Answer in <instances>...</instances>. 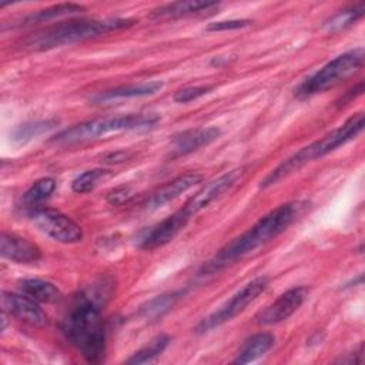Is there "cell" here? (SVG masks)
I'll list each match as a JSON object with an SVG mask.
<instances>
[{"instance_id":"1","label":"cell","mask_w":365,"mask_h":365,"mask_svg":"<svg viewBox=\"0 0 365 365\" xmlns=\"http://www.w3.org/2000/svg\"><path fill=\"white\" fill-rule=\"evenodd\" d=\"M113 282L100 279L88 289L76 295L61 322L64 338L81 356L91 364H98L106 355V327L101 307L110 298Z\"/></svg>"},{"instance_id":"2","label":"cell","mask_w":365,"mask_h":365,"mask_svg":"<svg viewBox=\"0 0 365 365\" xmlns=\"http://www.w3.org/2000/svg\"><path fill=\"white\" fill-rule=\"evenodd\" d=\"M297 204H281L277 208L261 217L251 228L241 235L225 244L204 267L201 274H214L221 268L232 264L244 255L252 252L265 242L274 240L284 232L295 220L298 207Z\"/></svg>"},{"instance_id":"3","label":"cell","mask_w":365,"mask_h":365,"mask_svg":"<svg viewBox=\"0 0 365 365\" xmlns=\"http://www.w3.org/2000/svg\"><path fill=\"white\" fill-rule=\"evenodd\" d=\"M133 24L134 20L131 19L117 17L103 20H70L26 37L21 41V47L30 51H46L83 40L96 38L111 31L128 29Z\"/></svg>"},{"instance_id":"4","label":"cell","mask_w":365,"mask_h":365,"mask_svg":"<svg viewBox=\"0 0 365 365\" xmlns=\"http://www.w3.org/2000/svg\"><path fill=\"white\" fill-rule=\"evenodd\" d=\"M365 125V114L362 111L351 115L342 125L332 130L322 138L299 148L295 154L288 157L285 161H282L279 165H277L262 181L261 188H268L271 185L278 184L284 178L289 177L299 168H302L305 164L321 158L331 151L336 150L338 147L346 144L348 141L354 140Z\"/></svg>"},{"instance_id":"5","label":"cell","mask_w":365,"mask_h":365,"mask_svg":"<svg viewBox=\"0 0 365 365\" xmlns=\"http://www.w3.org/2000/svg\"><path fill=\"white\" fill-rule=\"evenodd\" d=\"M160 121V117L153 113H137V114H121V115H110L88 120L80 124H76L70 128L60 131L57 135L51 138L53 143L57 144H76L88 140L98 138L111 131H123V130H141L150 128Z\"/></svg>"},{"instance_id":"6","label":"cell","mask_w":365,"mask_h":365,"mask_svg":"<svg viewBox=\"0 0 365 365\" xmlns=\"http://www.w3.org/2000/svg\"><path fill=\"white\" fill-rule=\"evenodd\" d=\"M364 66V48L356 47L336 56L334 60L328 61L312 76L305 78L298 88H295V96L305 98L318 93H324L328 88L335 87L348 77L356 74Z\"/></svg>"},{"instance_id":"7","label":"cell","mask_w":365,"mask_h":365,"mask_svg":"<svg viewBox=\"0 0 365 365\" xmlns=\"http://www.w3.org/2000/svg\"><path fill=\"white\" fill-rule=\"evenodd\" d=\"M268 287L267 277H257L252 281L247 282L240 291H237L227 302H224L218 309H215L208 317L202 318L197 325L198 334H205L212 331L217 327L224 325L225 322L231 321L237 315H240L251 302H254L259 294L265 291Z\"/></svg>"},{"instance_id":"8","label":"cell","mask_w":365,"mask_h":365,"mask_svg":"<svg viewBox=\"0 0 365 365\" xmlns=\"http://www.w3.org/2000/svg\"><path fill=\"white\" fill-rule=\"evenodd\" d=\"M27 217L41 232L57 242L76 244L83 240L81 227L57 210L36 207L27 211Z\"/></svg>"},{"instance_id":"9","label":"cell","mask_w":365,"mask_h":365,"mask_svg":"<svg viewBox=\"0 0 365 365\" xmlns=\"http://www.w3.org/2000/svg\"><path fill=\"white\" fill-rule=\"evenodd\" d=\"M190 220L191 215L184 208H181L155 225L144 230L137 240V245L143 250H155L163 247L173 241L180 234V231L184 230Z\"/></svg>"},{"instance_id":"10","label":"cell","mask_w":365,"mask_h":365,"mask_svg":"<svg viewBox=\"0 0 365 365\" xmlns=\"http://www.w3.org/2000/svg\"><path fill=\"white\" fill-rule=\"evenodd\" d=\"M244 168H234L231 171H227L225 174L208 181L205 185H202L182 207L191 217L200 212L201 210L207 208L211 202L218 200L224 192L231 190L238 180L242 177Z\"/></svg>"},{"instance_id":"11","label":"cell","mask_w":365,"mask_h":365,"mask_svg":"<svg viewBox=\"0 0 365 365\" xmlns=\"http://www.w3.org/2000/svg\"><path fill=\"white\" fill-rule=\"evenodd\" d=\"M309 289L307 287H294L281 294L274 302L255 315L259 325H275L288 319L307 299Z\"/></svg>"},{"instance_id":"12","label":"cell","mask_w":365,"mask_h":365,"mask_svg":"<svg viewBox=\"0 0 365 365\" xmlns=\"http://www.w3.org/2000/svg\"><path fill=\"white\" fill-rule=\"evenodd\" d=\"M1 307L4 312H9L10 315H14L20 321H24L33 327H46L48 324V318L38 307L37 301L24 294L19 295L4 291L1 294Z\"/></svg>"},{"instance_id":"13","label":"cell","mask_w":365,"mask_h":365,"mask_svg":"<svg viewBox=\"0 0 365 365\" xmlns=\"http://www.w3.org/2000/svg\"><path fill=\"white\" fill-rule=\"evenodd\" d=\"M201 180H202V175L198 174V173H194V171L184 173V174L173 178L167 184H164L163 187H160L157 191H154L145 200L144 208L157 210V208L163 207L164 204L175 200L177 197H180L182 192L188 191L190 188H192L198 182H201Z\"/></svg>"},{"instance_id":"14","label":"cell","mask_w":365,"mask_h":365,"mask_svg":"<svg viewBox=\"0 0 365 365\" xmlns=\"http://www.w3.org/2000/svg\"><path fill=\"white\" fill-rule=\"evenodd\" d=\"M220 135H221V130L217 127H200V128H191V130L182 131L173 138L171 153L175 157L194 153L211 144Z\"/></svg>"},{"instance_id":"15","label":"cell","mask_w":365,"mask_h":365,"mask_svg":"<svg viewBox=\"0 0 365 365\" xmlns=\"http://www.w3.org/2000/svg\"><path fill=\"white\" fill-rule=\"evenodd\" d=\"M0 254L3 258L19 264L36 262L41 258V250L27 238L3 232L0 238Z\"/></svg>"},{"instance_id":"16","label":"cell","mask_w":365,"mask_h":365,"mask_svg":"<svg viewBox=\"0 0 365 365\" xmlns=\"http://www.w3.org/2000/svg\"><path fill=\"white\" fill-rule=\"evenodd\" d=\"M217 1H200V0H184V1H174L163 4L153 10V19H180L187 17L198 13L208 11L217 7Z\"/></svg>"},{"instance_id":"17","label":"cell","mask_w":365,"mask_h":365,"mask_svg":"<svg viewBox=\"0 0 365 365\" xmlns=\"http://www.w3.org/2000/svg\"><path fill=\"white\" fill-rule=\"evenodd\" d=\"M275 344V336L269 332H258L245 339V342L241 345L240 351L237 352V356L234 358V364H250L261 358L264 354H267Z\"/></svg>"},{"instance_id":"18","label":"cell","mask_w":365,"mask_h":365,"mask_svg":"<svg viewBox=\"0 0 365 365\" xmlns=\"http://www.w3.org/2000/svg\"><path fill=\"white\" fill-rule=\"evenodd\" d=\"M182 295H184V291L178 289V291H171V292L154 297L153 299L147 301L140 307L138 317L148 322L157 321L163 318L167 312H170Z\"/></svg>"},{"instance_id":"19","label":"cell","mask_w":365,"mask_h":365,"mask_svg":"<svg viewBox=\"0 0 365 365\" xmlns=\"http://www.w3.org/2000/svg\"><path fill=\"white\" fill-rule=\"evenodd\" d=\"M163 87L161 81H145V83H138V84H127V86H120L107 91H103L94 97V101L101 103V101H108V100H115V98H131V97H144V96H151L160 91Z\"/></svg>"},{"instance_id":"20","label":"cell","mask_w":365,"mask_h":365,"mask_svg":"<svg viewBox=\"0 0 365 365\" xmlns=\"http://www.w3.org/2000/svg\"><path fill=\"white\" fill-rule=\"evenodd\" d=\"M20 289L24 295L30 297L31 299H34L37 302L48 304V302H54L60 298V291L53 282L38 279V278L23 279L20 282Z\"/></svg>"},{"instance_id":"21","label":"cell","mask_w":365,"mask_h":365,"mask_svg":"<svg viewBox=\"0 0 365 365\" xmlns=\"http://www.w3.org/2000/svg\"><path fill=\"white\" fill-rule=\"evenodd\" d=\"M84 10L86 9L83 6L76 4V3H60V4L50 6L47 9H43L33 14L26 16L24 19H21L19 26H30V24H36V23H44V21L54 20L57 17L78 14V13H83Z\"/></svg>"},{"instance_id":"22","label":"cell","mask_w":365,"mask_h":365,"mask_svg":"<svg viewBox=\"0 0 365 365\" xmlns=\"http://www.w3.org/2000/svg\"><path fill=\"white\" fill-rule=\"evenodd\" d=\"M364 11H365L364 3L349 7V9H345V10H341L339 13L334 14L329 20H327L324 23L322 29L325 33H338L341 30H345L349 26H352L354 23H356L364 16Z\"/></svg>"},{"instance_id":"23","label":"cell","mask_w":365,"mask_h":365,"mask_svg":"<svg viewBox=\"0 0 365 365\" xmlns=\"http://www.w3.org/2000/svg\"><path fill=\"white\" fill-rule=\"evenodd\" d=\"M168 344H170L168 335H164V334L157 335L147 345H144L137 352H134L125 362L130 365H140V364L151 362L164 352V349L168 346Z\"/></svg>"},{"instance_id":"24","label":"cell","mask_w":365,"mask_h":365,"mask_svg":"<svg viewBox=\"0 0 365 365\" xmlns=\"http://www.w3.org/2000/svg\"><path fill=\"white\" fill-rule=\"evenodd\" d=\"M58 124L57 120H37V121H29L21 125H19L13 134L11 138L17 144H26L30 140L53 130Z\"/></svg>"},{"instance_id":"25","label":"cell","mask_w":365,"mask_h":365,"mask_svg":"<svg viewBox=\"0 0 365 365\" xmlns=\"http://www.w3.org/2000/svg\"><path fill=\"white\" fill-rule=\"evenodd\" d=\"M113 175V173L110 170H104V168H94V170H87L83 174H80L78 177L74 178V181L71 182V188L74 192L78 194H84V192H90L93 191L100 182L106 181L107 178H110Z\"/></svg>"},{"instance_id":"26","label":"cell","mask_w":365,"mask_h":365,"mask_svg":"<svg viewBox=\"0 0 365 365\" xmlns=\"http://www.w3.org/2000/svg\"><path fill=\"white\" fill-rule=\"evenodd\" d=\"M56 190V181L51 177H44L37 180L23 195L24 202L27 204H36L46 198H48L53 191Z\"/></svg>"},{"instance_id":"27","label":"cell","mask_w":365,"mask_h":365,"mask_svg":"<svg viewBox=\"0 0 365 365\" xmlns=\"http://www.w3.org/2000/svg\"><path fill=\"white\" fill-rule=\"evenodd\" d=\"M212 90V86H190L184 87L174 94L175 103H190L192 100H197L205 94H208Z\"/></svg>"},{"instance_id":"28","label":"cell","mask_w":365,"mask_h":365,"mask_svg":"<svg viewBox=\"0 0 365 365\" xmlns=\"http://www.w3.org/2000/svg\"><path fill=\"white\" fill-rule=\"evenodd\" d=\"M252 24V20L248 19H235V20H222V21H214L207 26L208 31H227V30H238L244 27H250Z\"/></svg>"},{"instance_id":"29","label":"cell","mask_w":365,"mask_h":365,"mask_svg":"<svg viewBox=\"0 0 365 365\" xmlns=\"http://www.w3.org/2000/svg\"><path fill=\"white\" fill-rule=\"evenodd\" d=\"M133 197V191L130 190V187L121 185L117 187L114 190H111L107 195V201L113 205H123L124 202H127L130 198Z\"/></svg>"},{"instance_id":"30","label":"cell","mask_w":365,"mask_h":365,"mask_svg":"<svg viewBox=\"0 0 365 365\" xmlns=\"http://www.w3.org/2000/svg\"><path fill=\"white\" fill-rule=\"evenodd\" d=\"M364 91V81H359L356 86H354L352 88H349L344 96H341V98L336 101L338 107H344L348 103H351L354 98H356L358 96H361Z\"/></svg>"},{"instance_id":"31","label":"cell","mask_w":365,"mask_h":365,"mask_svg":"<svg viewBox=\"0 0 365 365\" xmlns=\"http://www.w3.org/2000/svg\"><path fill=\"white\" fill-rule=\"evenodd\" d=\"M128 158V153L125 151H115V153H110L107 155L103 157V161L104 163H108V164H117V163H123Z\"/></svg>"}]
</instances>
